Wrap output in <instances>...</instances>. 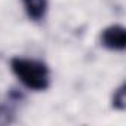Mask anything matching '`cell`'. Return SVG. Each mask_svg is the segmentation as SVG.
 <instances>
[{"instance_id": "obj_1", "label": "cell", "mask_w": 126, "mask_h": 126, "mask_svg": "<svg viewBox=\"0 0 126 126\" xmlns=\"http://www.w3.org/2000/svg\"><path fill=\"white\" fill-rule=\"evenodd\" d=\"M11 70L21 85L30 91L42 92L50 86V70L43 61L15 56L11 59Z\"/></svg>"}, {"instance_id": "obj_2", "label": "cell", "mask_w": 126, "mask_h": 126, "mask_svg": "<svg viewBox=\"0 0 126 126\" xmlns=\"http://www.w3.org/2000/svg\"><path fill=\"white\" fill-rule=\"evenodd\" d=\"M99 40L105 49L114 50V52H122L126 47V30H125V27L117 25V24L110 25L102 30Z\"/></svg>"}, {"instance_id": "obj_3", "label": "cell", "mask_w": 126, "mask_h": 126, "mask_svg": "<svg viewBox=\"0 0 126 126\" xmlns=\"http://www.w3.org/2000/svg\"><path fill=\"white\" fill-rule=\"evenodd\" d=\"M21 101H24L22 92L16 89H11L9 94L6 95V99L3 102H0V126L11 125L15 122L16 108Z\"/></svg>"}, {"instance_id": "obj_4", "label": "cell", "mask_w": 126, "mask_h": 126, "mask_svg": "<svg viewBox=\"0 0 126 126\" xmlns=\"http://www.w3.org/2000/svg\"><path fill=\"white\" fill-rule=\"evenodd\" d=\"M24 11L27 14V16L34 21V22H40L43 21V18L46 16L47 12V0H21Z\"/></svg>"}, {"instance_id": "obj_5", "label": "cell", "mask_w": 126, "mask_h": 126, "mask_svg": "<svg viewBox=\"0 0 126 126\" xmlns=\"http://www.w3.org/2000/svg\"><path fill=\"white\" fill-rule=\"evenodd\" d=\"M125 85L117 88L113 94V107L119 111H123L126 108V95H125Z\"/></svg>"}]
</instances>
